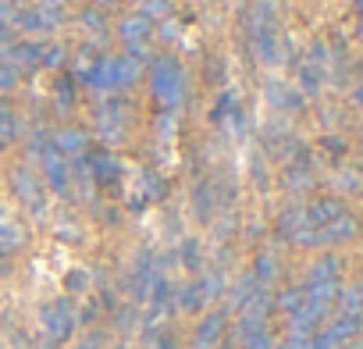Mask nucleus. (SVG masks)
<instances>
[{"label":"nucleus","instance_id":"f257e3e1","mask_svg":"<svg viewBox=\"0 0 363 349\" xmlns=\"http://www.w3.org/2000/svg\"><path fill=\"white\" fill-rule=\"evenodd\" d=\"M143 72V61H135L132 54H104L93 61V68L82 75L93 89H104V93H114V89H125L139 79Z\"/></svg>","mask_w":363,"mask_h":349},{"label":"nucleus","instance_id":"f03ea898","mask_svg":"<svg viewBox=\"0 0 363 349\" xmlns=\"http://www.w3.org/2000/svg\"><path fill=\"white\" fill-rule=\"evenodd\" d=\"M150 89H153L157 104L178 107L182 100H186V89H189L186 68H182L174 57H157L153 61V75H150Z\"/></svg>","mask_w":363,"mask_h":349},{"label":"nucleus","instance_id":"7ed1b4c3","mask_svg":"<svg viewBox=\"0 0 363 349\" xmlns=\"http://www.w3.org/2000/svg\"><path fill=\"white\" fill-rule=\"evenodd\" d=\"M40 160H43V179L47 186L57 193V196H68V186H72V167H68V157L47 139L40 146Z\"/></svg>","mask_w":363,"mask_h":349},{"label":"nucleus","instance_id":"20e7f679","mask_svg":"<svg viewBox=\"0 0 363 349\" xmlns=\"http://www.w3.org/2000/svg\"><path fill=\"white\" fill-rule=\"evenodd\" d=\"M43 331L54 338V342H65L72 331H75V310L68 299H54L43 306Z\"/></svg>","mask_w":363,"mask_h":349},{"label":"nucleus","instance_id":"39448f33","mask_svg":"<svg viewBox=\"0 0 363 349\" xmlns=\"http://www.w3.org/2000/svg\"><path fill=\"white\" fill-rule=\"evenodd\" d=\"M11 182H15V193H18V200H22V204H26L33 214H43V207H47V196H43V189H40V182H36V174H33L29 167H15Z\"/></svg>","mask_w":363,"mask_h":349},{"label":"nucleus","instance_id":"423d86ee","mask_svg":"<svg viewBox=\"0 0 363 349\" xmlns=\"http://www.w3.org/2000/svg\"><path fill=\"white\" fill-rule=\"evenodd\" d=\"M40 50H43V43H15V40H8V43H0V61L22 72L26 65H40Z\"/></svg>","mask_w":363,"mask_h":349},{"label":"nucleus","instance_id":"0eeeda50","mask_svg":"<svg viewBox=\"0 0 363 349\" xmlns=\"http://www.w3.org/2000/svg\"><path fill=\"white\" fill-rule=\"evenodd\" d=\"M57 22H61L57 11H43V8H29V11H22V8H18L11 29H22V33H50Z\"/></svg>","mask_w":363,"mask_h":349},{"label":"nucleus","instance_id":"6e6552de","mask_svg":"<svg viewBox=\"0 0 363 349\" xmlns=\"http://www.w3.org/2000/svg\"><path fill=\"white\" fill-rule=\"evenodd\" d=\"M96 125H100V135L104 139H121V128H125V107L118 104V100H111V104H104L100 111H96Z\"/></svg>","mask_w":363,"mask_h":349},{"label":"nucleus","instance_id":"1a4fd4ad","mask_svg":"<svg viewBox=\"0 0 363 349\" xmlns=\"http://www.w3.org/2000/svg\"><path fill=\"white\" fill-rule=\"evenodd\" d=\"M150 29H153V22L139 11V15H128V18L118 26V36H121L128 47H143V43H146V36H150Z\"/></svg>","mask_w":363,"mask_h":349},{"label":"nucleus","instance_id":"9d476101","mask_svg":"<svg viewBox=\"0 0 363 349\" xmlns=\"http://www.w3.org/2000/svg\"><path fill=\"white\" fill-rule=\"evenodd\" d=\"M50 143H54L65 157H82L89 139H86V132H82V128H61V132H54V135H50Z\"/></svg>","mask_w":363,"mask_h":349},{"label":"nucleus","instance_id":"9b49d317","mask_svg":"<svg viewBox=\"0 0 363 349\" xmlns=\"http://www.w3.org/2000/svg\"><path fill=\"white\" fill-rule=\"evenodd\" d=\"M221 328H225V314H207L196 328V349H211L221 338Z\"/></svg>","mask_w":363,"mask_h":349},{"label":"nucleus","instance_id":"f8f14e48","mask_svg":"<svg viewBox=\"0 0 363 349\" xmlns=\"http://www.w3.org/2000/svg\"><path fill=\"white\" fill-rule=\"evenodd\" d=\"M203 303H207V299H203V292H200V282H193V285L182 289V299H178L182 310H200Z\"/></svg>","mask_w":363,"mask_h":349},{"label":"nucleus","instance_id":"ddd939ff","mask_svg":"<svg viewBox=\"0 0 363 349\" xmlns=\"http://www.w3.org/2000/svg\"><path fill=\"white\" fill-rule=\"evenodd\" d=\"M61 61H65V47H61V43H43L40 65H43V68H61Z\"/></svg>","mask_w":363,"mask_h":349},{"label":"nucleus","instance_id":"4468645a","mask_svg":"<svg viewBox=\"0 0 363 349\" xmlns=\"http://www.w3.org/2000/svg\"><path fill=\"white\" fill-rule=\"evenodd\" d=\"M182 264H186L189 271H196L200 267V246L189 239V243H182Z\"/></svg>","mask_w":363,"mask_h":349},{"label":"nucleus","instance_id":"2eb2a0df","mask_svg":"<svg viewBox=\"0 0 363 349\" xmlns=\"http://www.w3.org/2000/svg\"><path fill=\"white\" fill-rule=\"evenodd\" d=\"M15 86H18V68H11V65L0 61V93H8V89H15Z\"/></svg>","mask_w":363,"mask_h":349},{"label":"nucleus","instance_id":"dca6fc26","mask_svg":"<svg viewBox=\"0 0 363 349\" xmlns=\"http://www.w3.org/2000/svg\"><path fill=\"white\" fill-rule=\"evenodd\" d=\"M164 11H171V0H146V4H143V15L153 22V18H160Z\"/></svg>","mask_w":363,"mask_h":349},{"label":"nucleus","instance_id":"f3484780","mask_svg":"<svg viewBox=\"0 0 363 349\" xmlns=\"http://www.w3.org/2000/svg\"><path fill=\"white\" fill-rule=\"evenodd\" d=\"M82 26L93 29V33H104V18H100L96 11H86V15H82Z\"/></svg>","mask_w":363,"mask_h":349},{"label":"nucleus","instance_id":"a211bd4d","mask_svg":"<svg viewBox=\"0 0 363 349\" xmlns=\"http://www.w3.org/2000/svg\"><path fill=\"white\" fill-rule=\"evenodd\" d=\"M57 104L61 107H72V82H65V79L57 82Z\"/></svg>","mask_w":363,"mask_h":349},{"label":"nucleus","instance_id":"6ab92c4d","mask_svg":"<svg viewBox=\"0 0 363 349\" xmlns=\"http://www.w3.org/2000/svg\"><path fill=\"white\" fill-rule=\"evenodd\" d=\"M100 342H104V335H100V331H93V335H89L86 342H79L75 349H100Z\"/></svg>","mask_w":363,"mask_h":349},{"label":"nucleus","instance_id":"aec40b11","mask_svg":"<svg viewBox=\"0 0 363 349\" xmlns=\"http://www.w3.org/2000/svg\"><path fill=\"white\" fill-rule=\"evenodd\" d=\"M68 4V0H36V8H43V11H61Z\"/></svg>","mask_w":363,"mask_h":349},{"label":"nucleus","instance_id":"412c9836","mask_svg":"<svg viewBox=\"0 0 363 349\" xmlns=\"http://www.w3.org/2000/svg\"><path fill=\"white\" fill-rule=\"evenodd\" d=\"M68 285H82V289H86V275H72V278H68Z\"/></svg>","mask_w":363,"mask_h":349},{"label":"nucleus","instance_id":"4be33fe9","mask_svg":"<svg viewBox=\"0 0 363 349\" xmlns=\"http://www.w3.org/2000/svg\"><path fill=\"white\" fill-rule=\"evenodd\" d=\"M11 40V29H4V26H0V43H8Z\"/></svg>","mask_w":363,"mask_h":349},{"label":"nucleus","instance_id":"5701e85b","mask_svg":"<svg viewBox=\"0 0 363 349\" xmlns=\"http://www.w3.org/2000/svg\"><path fill=\"white\" fill-rule=\"evenodd\" d=\"M96 4H104V8H107V4H118V0H96Z\"/></svg>","mask_w":363,"mask_h":349},{"label":"nucleus","instance_id":"b1692460","mask_svg":"<svg viewBox=\"0 0 363 349\" xmlns=\"http://www.w3.org/2000/svg\"><path fill=\"white\" fill-rule=\"evenodd\" d=\"M0 4H18V0H0Z\"/></svg>","mask_w":363,"mask_h":349},{"label":"nucleus","instance_id":"393cba45","mask_svg":"<svg viewBox=\"0 0 363 349\" xmlns=\"http://www.w3.org/2000/svg\"><path fill=\"white\" fill-rule=\"evenodd\" d=\"M132 4H146V0H132Z\"/></svg>","mask_w":363,"mask_h":349},{"label":"nucleus","instance_id":"a878e982","mask_svg":"<svg viewBox=\"0 0 363 349\" xmlns=\"http://www.w3.org/2000/svg\"><path fill=\"white\" fill-rule=\"evenodd\" d=\"M121 349H125V345H121Z\"/></svg>","mask_w":363,"mask_h":349}]
</instances>
